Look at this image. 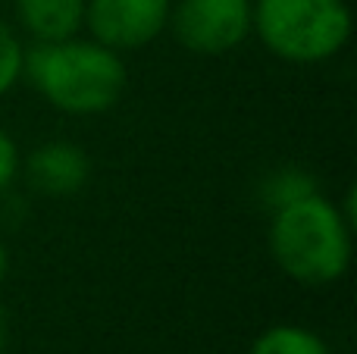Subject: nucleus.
I'll use <instances>...</instances> for the list:
<instances>
[{
  "mask_svg": "<svg viewBox=\"0 0 357 354\" xmlns=\"http://www.w3.org/2000/svg\"><path fill=\"white\" fill-rule=\"evenodd\" d=\"M22 75L54 104L73 116H94L119 104L126 91V63L119 50L100 41H38L22 56Z\"/></svg>",
  "mask_w": 357,
  "mask_h": 354,
  "instance_id": "f257e3e1",
  "label": "nucleus"
},
{
  "mask_svg": "<svg viewBox=\"0 0 357 354\" xmlns=\"http://www.w3.org/2000/svg\"><path fill=\"white\" fill-rule=\"evenodd\" d=\"M351 229L339 204L314 192L273 210L270 254L289 279L314 288L329 286L351 267Z\"/></svg>",
  "mask_w": 357,
  "mask_h": 354,
  "instance_id": "f03ea898",
  "label": "nucleus"
},
{
  "mask_svg": "<svg viewBox=\"0 0 357 354\" xmlns=\"http://www.w3.org/2000/svg\"><path fill=\"white\" fill-rule=\"evenodd\" d=\"M251 31L273 56L310 66L348 44L351 10L345 0H257L251 3Z\"/></svg>",
  "mask_w": 357,
  "mask_h": 354,
  "instance_id": "7ed1b4c3",
  "label": "nucleus"
},
{
  "mask_svg": "<svg viewBox=\"0 0 357 354\" xmlns=\"http://www.w3.org/2000/svg\"><path fill=\"white\" fill-rule=\"evenodd\" d=\"M167 22L188 54L222 56L251 35V0H182Z\"/></svg>",
  "mask_w": 357,
  "mask_h": 354,
  "instance_id": "20e7f679",
  "label": "nucleus"
},
{
  "mask_svg": "<svg viewBox=\"0 0 357 354\" xmlns=\"http://www.w3.org/2000/svg\"><path fill=\"white\" fill-rule=\"evenodd\" d=\"M167 19L169 0H85V25L110 50L144 47L167 29Z\"/></svg>",
  "mask_w": 357,
  "mask_h": 354,
  "instance_id": "39448f33",
  "label": "nucleus"
},
{
  "mask_svg": "<svg viewBox=\"0 0 357 354\" xmlns=\"http://www.w3.org/2000/svg\"><path fill=\"white\" fill-rule=\"evenodd\" d=\"M29 182L47 198H66L75 194L88 182L91 163L88 154L73 141H47L41 148L31 151L29 163H25Z\"/></svg>",
  "mask_w": 357,
  "mask_h": 354,
  "instance_id": "423d86ee",
  "label": "nucleus"
},
{
  "mask_svg": "<svg viewBox=\"0 0 357 354\" xmlns=\"http://www.w3.org/2000/svg\"><path fill=\"white\" fill-rule=\"evenodd\" d=\"M22 29L35 41H66L85 25V0H13Z\"/></svg>",
  "mask_w": 357,
  "mask_h": 354,
  "instance_id": "0eeeda50",
  "label": "nucleus"
},
{
  "mask_svg": "<svg viewBox=\"0 0 357 354\" xmlns=\"http://www.w3.org/2000/svg\"><path fill=\"white\" fill-rule=\"evenodd\" d=\"M251 354H329V348L317 332L285 323V326H270L251 345Z\"/></svg>",
  "mask_w": 357,
  "mask_h": 354,
  "instance_id": "6e6552de",
  "label": "nucleus"
},
{
  "mask_svg": "<svg viewBox=\"0 0 357 354\" xmlns=\"http://www.w3.org/2000/svg\"><path fill=\"white\" fill-rule=\"evenodd\" d=\"M314 192H320L314 176H310L307 169H298V167H282L264 179V204L270 207V210L289 207V204H295V201L307 198V194H314Z\"/></svg>",
  "mask_w": 357,
  "mask_h": 354,
  "instance_id": "1a4fd4ad",
  "label": "nucleus"
},
{
  "mask_svg": "<svg viewBox=\"0 0 357 354\" xmlns=\"http://www.w3.org/2000/svg\"><path fill=\"white\" fill-rule=\"evenodd\" d=\"M22 56L25 47L19 44L16 31L0 19V98L22 79Z\"/></svg>",
  "mask_w": 357,
  "mask_h": 354,
  "instance_id": "9d476101",
  "label": "nucleus"
},
{
  "mask_svg": "<svg viewBox=\"0 0 357 354\" xmlns=\"http://www.w3.org/2000/svg\"><path fill=\"white\" fill-rule=\"evenodd\" d=\"M19 173V148L3 129H0V192L10 188V182Z\"/></svg>",
  "mask_w": 357,
  "mask_h": 354,
  "instance_id": "9b49d317",
  "label": "nucleus"
},
{
  "mask_svg": "<svg viewBox=\"0 0 357 354\" xmlns=\"http://www.w3.org/2000/svg\"><path fill=\"white\" fill-rule=\"evenodd\" d=\"M6 270H10V254H6V245L0 238V282L6 279Z\"/></svg>",
  "mask_w": 357,
  "mask_h": 354,
  "instance_id": "f8f14e48",
  "label": "nucleus"
},
{
  "mask_svg": "<svg viewBox=\"0 0 357 354\" xmlns=\"http://www.w3.org/2000/svg\"><path fill=\"white\" fill-rule=\"evenodd\" d=\"M3 342H6V314L0 311V348H3Z\"/></svg>",
  "mask_w": 357,
  "mask_h": 354,
  "instance_id": "ddd939ff",
  "label": "nucleus"
}]
</instances>
